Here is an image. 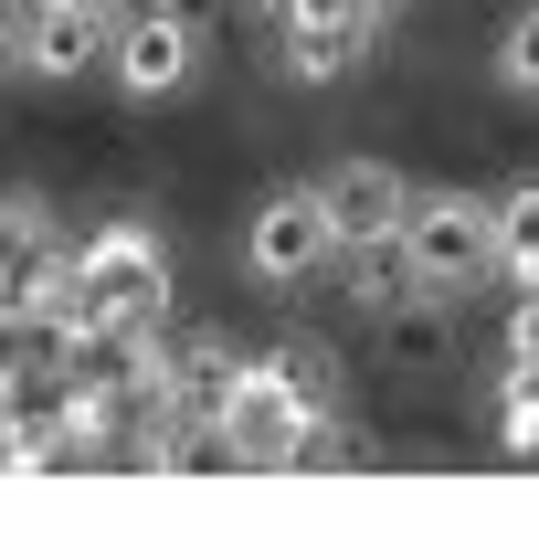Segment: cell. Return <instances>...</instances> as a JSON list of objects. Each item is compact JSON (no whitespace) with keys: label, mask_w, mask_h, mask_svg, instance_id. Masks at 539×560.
Masks as SVG:
<instances>
[{"label":"cell","mask_w":539,"mask_h":560,"mask_svg":"<svg viewBox=\"0 0 539 560\" xmlns=\"http://www.w3.org/2000/svg\"><path fill=\"white\" fill-rule=\"evenodd\" d=\"M43 317H63L74 339L117 328V317H169V244H159L149 222L85 233V244H74V276L43 296Z\"/></svg>","instance_id":"1"},{"label":"cell","mask_w":539,"mask_h":560,"mask_svg":"<svg viewBox=\"0 0 539 560\" xmlns=\"http://www.w3.org/2000/svg\"><path fill=\"white\" fill-rule=\"evenodd\" d=\"M402 244H412V265H423L444 296H466V285L497 276V201H476V190H412Z\"/></svg>","instance_id":"2"},{"label":"cell","mask_w":539,"mask_h":560,"mask_svg":"<svg viewBox=\"0 0 539 560\" xmlns=\"http://www.w3.org/2000/svg\"><path fill=\"white\" fill-rule=\"evenodd\" d=\"M317 265H339V222H328L317 180L265 190L254 222H244V276H254V285H307Z\"/></svg>","instance_id":"3"},{"label":"cell","mask_w":539,"mask_h":560,"mask_svg":"<svg viewBox=\"0 0 539 560\" xmlns=\"http://www.w3.org/2000/svg\"><path fill=\"white\" fill-rule=\"evenodd\" d=\"M106 74L117 95H180L201 74V11H159V0H127L117 11V43H106Z\"/></svg>","instance_id":"4"},{"label":"cell","mask_w":539,"mask_h":560,"mask_svg":"<svg viewBox=\"0 0 539 560\" xmlns=\"http://www.w3.org/2000/svg\"><path fill=\"white\" fill-rule=\"evenodd\" d=\"M371 11L360 0H317V11H285L276 22V74L285 85H349L371 63Z\"/></svg>","instance_id":"5"},{"label":"cell","mask_w":539,"mask_h":560,"mask_svg":"<svg viewBox=\"0 0 539 560\" xmlns=\"http://www.w3.org/2000/svg\"><path fill=\"white\" fill-rule=\"evenodd\" d=\"M317 201H328V222H339V254L349 244H380V233L412 222V180L380 170V159H328V170H317Z\"/></svg>","instance_id":"6"},{"label":"cell","mask_w":539,"mask_h":560,"mask_svg":"<svg viewBox=\"0 0 539 560\" xmlns=\"http://www.w3.org/2000/svg\"><path fill=\"white\" fill-rule=\"evenodd\" d=\"M63 276H74V244L54 233V212H43L32 190H11V201H0V296H11V307H43Z\"/></svg>","instance_id":"7"},{"label":"cell","mask_w":539,"mask_h":560,"mask_svg":"<svg viewBox=\"0 0 539 560\" xmlns=\"http://www.w3.org/2000/svg\"><path fill=\"white\" fill-rule=\"evenodd\" d=\"M106 43H117V11H95V0H32L22 74H43V85H74V74H95V63H106Z\"/></svg>","instance_id":"8"},{"label":"cell","mask_w":539,"mask_h":560,"mask_svg":"<svg viewBox=\"0 0 539 560\" xmlns=\"http://www.w3.org/2000/svg\"><path fill=\"white\" fill-rule=\"evenodd\" d=\"M138 466H149V476H244L254 444L233 434V412H169V423H149Z\"/></svg>","instance_id":"9"},{"label":"cell","mask_w":539,"mask_h":560,"mask_svg":"<svg viewBox=\"0 0 539 560\" xmlns=\"http://www.w3.org/2000/svg\"><path fill=\"white\" fill-rule=\"evenodd\" d=\"M339 276H349V307H360V317L444 307V285L412 265V244H402V233H380V244H349V254H339Z\"/></svg>","instance_id":"10"},{"label":"cell","mask_w":539,"mask_h":560,"mask_svg":"<svg viewBox=\"0 0 539 560\" xmlns=\"http://www.w3.org/2000/svg\"><path fill=\"white\" fill-rule=\"evenodd\" d=\"M296 423H307V412L285 402V381H276V360H254V371H244V392H233V434L254 444V466H265V476L285 466V444H296Z\"/></svg>","instance_id":"11"},{"label":"cell","mask_w":539,"mask_h":560,"mask_svg":"<svg viewBox=\"0 0 539 560\" xmlns=\"http://www.w3.org/2000/svg\"><path fill=\"white\" fill-rule=\"evenodd\" d=\"M244 349L233 339H180L169 349V381H180V412H233V392H244Z\"/></svg>","instance_id":"12"},{"label":"cell","mask_w":539,"mask_h":560,"mask_svg":"<svg viewBox=\"0 0 539 560\" xmlns=\"http://www.w3.org/2000/svg\"><path fill=\"white\" fill-rule=\"evenodd\" d=\"M497 276L529 296L539 285V180H507L497 190Z\"/></svg>","instance_id":"13"},{"label":"cell","mask_w":539,"mask_h":560,"mask_svg":"<svg viewBox=\"0 0 539 560\" xmlns=\"http://www.w3.org/2000/svg\"><path fill=\"white\" fill-rule=\"evenodd\" d=\"M265 360H276V381H285V402H296V412H339V349H317V339H276Z\"/></svg>","instance_id":"14"},{"label":"cell","mask_w":539,"mask_h":560,"mask_svg":"<svg viewBox=\"0 0 539 560\" xmlns=\"http://www.w3.org/2000/svg\"><path fill=\"white\" fill-rule=\"evenodd\" d=\"M497 85L539 106V0H529V11H507V32H497Z\"/></svg>","instance_id":"15"},{"label":"cell","mask_w":539,"mask_h":560,"mask_svg":"<svg viewBox=\"0 0 539 560\" xmlns=\"http://www.w3.org/2000/svg\"><path fill=\"white\" fill-rule=\"evenodd\" d=\"M507 360H518V371H539V285H529V307L507 317Z\"/></svg>","instance_id":"16"},{"label":"cell","mask_w":539,"mask_h":560,"mask_svg":"<svg viewBox=\"0 0 539 560\" xmlns=\"http://www.w3.org/2000/svg\"><path fill=\"white\" fill-rule=\"evenodd\" d=\"M22 32H32V0H0V74H22Z\"/></svg>","instance_id":"17"},{"label":"cell","mask_w":539,"mask_h":560,"mask_svg":"<svg viewBox=\"0 0 539 560\" xmlns=\"http://www.w3.org/2000/svg\"><path fill=\"white\" fill-rule=\"evenodd\" d=\"M254 11H265V22H285V11H317V0H254Z\"/></svg>","instance_id":"18"},{"label":"cell","mask_w":539,"mask_h":560,"mask_svg":"<svg viewBox=\"0 0 539 560\" xmlns=\"http://www.w3.org/2000/svg\"><path fill=\"white\" fill-rule=\"evenodd\" d=\"M360 11H371V22H391V11H402V0H360Z\"/></svg>","instance_id":"19"},{"label":"cell","mask_w":539,"mask_h":560,"mask_svg":"<svg viewBox=\"0 0 539 560\" xmlns=\"http://www.w3.org/2000/svg\"><path fill=\"white\" fill-rule=\"evenodd\" d=\"M95 11H117V0H95Z\"/></svg>","instance_id":"20"}]
</instances>
